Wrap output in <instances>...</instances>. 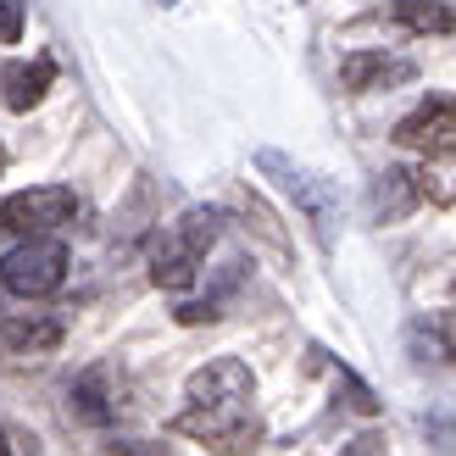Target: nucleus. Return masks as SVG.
<instances>
[{"label":"nucleus","instance_id":"13","mask_svg":"<svg viewBox=\"0 0 456 456\" xmlns=\"http://www.w3.org/2000/svg\"><path fill=\"white\" fill-rule=\"evenodd\" d=\"M412 339H428L435 356H445L456 368V312H428L423 323H412Z\"/></svg>","mask_w":456,"mask_h":456},{"label":"nucleus","instance_id":"1","mask_svg":"<svg viewBox=\"0 0 456 456\" xmlns=\"http://www.w3.org/2000/svg\"><path fill=\"white\" fill-rule=\"evenodd\" d=\"M184 412H178V435L212 445L223 456L256 451L262 423H256V379L240 356H212L207 368H195L184 384Z\"/></svg>","mask_w":456,"mask_h":456},{"label":"nucleus","instance_id":"17","mask_svg":"<svg viewBox=\"0 0 456 456\" xmlns=\"http://www.w3.org/2000/svg\"><path fill=\"white\" fill-rule=\"evenodd\" d=\"M0 173H6V151H0Z\"/></svg>","mask_w":456,"mask_h":456},{"label":"nucleus","instance_id":"12","mask_svg":"<svg viewBox=\"0 0 456 456\" xmlns=\"http://www.w3.org/2000/svg\"><path fill=\"white\" fill-rule=\"evenodd\" d=\"M106 384H111V368H89L73 384V412L78 418H89V423H111V418H118V395H111Z\"/></svg>","mask_w":456,"mask_h":456},{"label":"nucleus","instance_id":"8","mask_svg":"<svg viewBox=\"0 0 456 456\" xmlns=\"http://www.w3.org/2000/svg\"><path fill=\"white\" fill-rule=\"evenodd\" d=\"M423 195H428V184H423V178H418L412 167H384V173L373 178L368 207H373V217H379V223H395V217L412 212Z\"/></svg>","mask_w":456,"mask_h":456},{"label":"nucleus","instance_id":"19","mask_svg":"<svg viewBox=\"0 0 456 456\" xmlns=\"http://www.w3.org/2000/svg\"><path fill=\"white\" fill-rule=\"evenodd\" d=\"M451 301H456V284H451Z\"/></svg>","mask_w":456,"mask_h":456},{"label":"nucleus","instance_id":"4","mask_svg":"<svg viewBox=\"0 0 456 456\" xmlns=\"http://www.w3.org/2000/svg\"><path fill=\"white\" fill-rule=\"evenodd\" d=\"M73 212H78V195L67 184H34V190H17L0 200V234L51 240V228L73 223Z\"/></svg>","mask_w":456,"mask_h":456},{"label":"nucleus","instance_id":"11","mask_svg":"<svg viewBox=\"0 0 456 456\" xmlns=\"http://www.w3.org/2000/svg\"><path fill=\"white\" fill-rule=\"evenodd\" d=\"M390 17L401 22L406 34H423V39H428V34L440 39V34H451V28H456V12L445 6V0H395Z\"/></svg>","mask_w":456,"mask_h":456},{"label":"nucleus","instance_id":"2","mask_svg":"<svg viewBox=\"0 0 456 456\" xmlns=\"http://www.w3.org/2000/svg\"><path fill=\"white\" fill-rule=\"evenodd\" d=\"M217 234H223V212L217 207H195L173 228H162V234L151 240V284L184 295L200 279V262H207V250H212Z\"/></svg>","mask_w":456,"mask_h":456},{"label":"nucleus","instance_id":"9","mask_svg":"<svg viewBox=\"0 0 456 456\" xmlns=\"http://www.w3.org/2000/svg\"><path fill=\"white\" fill-rule=\"evenodd\" d=\"M51 78H56V67H51V56H39V61H28V67H0V106L6 111H28V106H39L45 101V89H51Z\"/></svg>","mask_w":456,"mask_h":456},{"label":"nucleus","instance_id":"16","mask_svg":"<svg viewBox=\"0 0 456 456\" xmlns=\"http://www.w3.org/2000/svg\"><path fill=\"white\" fill-rule=\"evenodd\" d=\"M0 456H12V445H6V428H0Z\"/></svg>","mask_w":456,"mask_h":456},{"label":"nucleus","instance_id":"18","mask_svg":"<svg viewBox=\"0 0 456 456\" xmlns=\"http://www.w3.org/2000/svg\"><path fill=\"white\" fill-rule=\"evenodd\" d=\"M156 6H173V0H156Z\"/></svg>","mask_w":456,"mask_h":456},{"label":"nucleus","instance_id":"15","mask_svg":"<svg viewBox=\"0 0 456 456\" xmlns=\"http://www.w3.org/2000/svg\"><path fill=\"white\" fill-rule=\"evenodd\" d=\"M22 12H28V0H0V45L22 39Z\"/></svg>","mask_w":456,"mask_h":456},{"label":"nucleus","instance_id":"10","mask_svg":"<svg viewBox=\"0 0 456 456\" xmlns=\"http://www.w3.org/2000/svg\"><path fill=\"white\" fill-rule=\"evenodd\" d=\"M0 346H6L12 356H51L61 346V323H56V317H45V312L12 317V323L0 329Z\"/></svg>","mask_w":456,"mask_h":456},{"label":"nucleus","instance_id":"5","mask_svg":"<svg viewBox=\"0 0 456 456\" xmlns=\"http://www.w3.org/2000/svg\"><path fill=\"white\" fill-rule=\"evenodd\" d=\"M256 167L273 178V184H279L289 200H295V207H301L306 217H312V228H317V240H334V200H329V190L323 184H317V178L312 173H301V167H295L289 162V156H279V151H256Z\"/></svg>","mask_w":456,"mask_h":456},{"label":"nucleus","instance_id":"6","mask_svg":"<svg viewBox=\"0 0 456 456\" xmlns=\"http://www.w3.org/2000/svg\"><path fill=\"white\" fill-rule=\"evenodd\" d=\"M395 145L423 151V156H445L456 145V95H428L418 111H406L395 123Z\"/></svg>","mask_w":456,"mask_h":456},{"label":"nucleus","instance_id":"14","mask_svg":"<svg viewBox=\"0 0 456 456\" xmlns=\"http://www.w3.org/2000/svg\"><path fill=\"white\" fill-rule=\"evenodd\" d=\"M329 368H334L339 390L351 395V406H356V412H362V418H373V412H379V401H373V390H368V384H362V379H356V373L346 368V362H329Z\"/></svg>","mask_w":456,"mask_h":456},{"label":"nucleus","instance_id":"3","mask_svg":"<svg viewBox=\"0 0 456 456\" xmlns=\"http://www.w3.org/2000/svg\"><path fill=\"white\" fill-rule=\"evenodd\" d=\"M67 279V245L51 234V240H17L0 262V289L22 295V301H45L56 295Z\"/></svg>","mask_w":456,"mask_h":456},{"label":"nucleus","instance_id":"7","mask_svg":"<svg viewBox=\"0 0 456 456\" xmlns=\"http://www.w3.org/2000/svg\"><path fill=\"white\" fill-rule=\"evenodd\" d=\"M418 67L406 56H384V51H351L339 61V89L346 95H373V89H395V84H412Z\"/></svg>","mask_w":456,"mask_h":456}]
</instances>
